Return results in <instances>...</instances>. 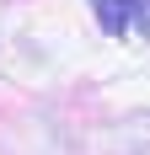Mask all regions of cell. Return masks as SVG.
<instances>
[{
    "mask_svg": "<svg viewBox=\"0 0 150 155\" xmlns=\"http://www.w3.org/2000/svg\"><path fill=\"white\" fill-rule=\"evenodd\" d=\"M107 32H150V0H91Z\"/></svg>",
    "mask_w": 150,
    "mask_h": 155,
    "instance_id": "cell-1",
    "label": "cell"
}]
</instances>
